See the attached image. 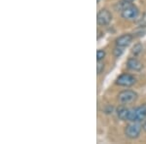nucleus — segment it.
I'll use <instances>...</instances> for the list:
<instances>
[{"label":"nucleus","instance_id":"4","mask_svg":"<svg viewBox=\"0 0 146 144\" xmlns=\"http://www.w3.org/2000/svg\"><path fill=\"white\" fill-rule=\"evenodd\" d=\"M137 98V94L131 90H125L122 91L118 94V100L122 104H129L133 103V101L136 100Z\"/></svg>","mask_w":146,"mask_h":144},{"label":"nucleus","instance_id":"14","mask_svg":"<svg viewBox=\"0 0 146 144\" xmlns=\"http://www.w3.org/2000/svg\"><path fill=\"white\" fill-rule=\"evenodd\" d=\"M105 58V52L103 50H98L96 52V58L98 60H102Z\"/></svg>","mask_w":146,"mask_h":144},{"label":"nucleus","instance_id":"16","mask_svg":"<svg viewBox=\"0 0 146 144\" xmlns=\"http://www.w3.org/2000/svg\"><path fill=\"white\" fill-rule=\"evenodd\" d=\"M143 129H144L145 131H146V123H145V124H144V126H143Z\"/></svg>","mask_w":146,"mask_h":144},{"label":"nucleus","instance_id":"7","mask_svg":"<svg viewBox=\"0 0 146 144\" xmlns=\"http://www.w3.org/2000/svg\"><path fill=\"white\" fill-rule=\"evenodd\" d=\"M133 39V36L131 34H129V33L128 34H124V35L119 36L118 38L116 39L115 44H116V46H118V47L126 48V47H128L129 45L131 43Z\"/></svg>","mask_w":146,"mask_h":144},{"label":"nucleus","instance_id":"15","mask_svg":"<svg viewBox=\"0 0 146 144\" xmlns=\"http://www.w3.org/2000/svg\"><path fill=\"white\" fill-rule=\"evenodd\" d=\"M123 1H125V2H131H131H133L135 0H123Z\"/></svg>","mask_w":146,"mask_h":144},{"label":"nucleus","instance_id":"1","mask_svg":"<svg viewBox=\"0 0 146 144\" xmlns=\"http://www.w3.org/2000/svg\"><path fill=\"white\" fill-rule=\"evenodd\" d=\"M119 7L120 11H121V16L125 20L133 21L138 17L139 11H138L137 7L131 4V2H120Z\"/></svg>","mask_w":146,"mask_h":144},{"label":"nucleus","instance_id":"10","mask_svg":"<svg viewBox=\"0 0 146 144\" xmlns=\"http://www.w3.org/2000/svg\"><path fill=\"white\" fill-rule=\"evenodd\" d=\"M136 25L141 28L146 27V13L143 14V15L140 17V19H138L137 22H136Z\"/></svg>","mask_w":146,"mask_h":144},{"label":"nucleus","instance_id":"9","mask_svg":"<svg viewBox=\"0 0 146 144\" xmlns=\"http://www.w3.org/2000/svg\"><path fill=\"white\" fill-rule=\"evenodd\" d=\"M129 113H131V109L124 106H121L117 109V116L119 119L123 120V121H129Z\"/></svg>","mask_w":146,"mask_h":144},{"label":"nucleus","instance_id":"11","mask_svg":"<svg viewBox=\"0 0 146 144\" xmlns=\"http://www.w3.org/2000/svg\"><path fill=\"white\" fill-rule=\"evenodd\" d=\"M142 45L141 44H135V46H133V50H131V53H133V55L136 56H138L139 54L142 52Z\"/></svg>","mask_w":146,"mask_h":144},{"label":"nucleus","instance_id":"12","mask_svg":"<svg viewBox=\"0 0 146 144\" xmlns=\"http://www.w3.org/2000/svg\"><path fill=\"white\" fill-rule=\"evenodd\" d=\"M123 52H124V48H122V47L116 46V47H115L114 50H113V54H114V56H116V58H119V56H122Z\"/></svg>","mask_w":146,"mask_h":144},{"label":"nucleus","instance_id":"17","mask_svg":"<svg viewBox=\"0 0 146 144\" xmlns=\"http://www.w3.org/2000/svg\"><path fill=\"white\" fill-rule=\"evenodd\" d=\"M98 1H100V0H98Z\"/></svg>","mask_w":146,"mask_h":144},{"label":"nucleus","instance_id":"2","mask_svg":"<svg viewBox=\"0 0 146 144\" xmlns=\"http://www.w3.org/2000/svg\"><path fill=\"white\" fill-rule=\"evenodd\" d=\"M145 119H146V103L138 106V107L131 109V113H129V122L140 123L144 121Z\"/></svg>","mask_w":146,"mask_h":144},{"label":"nucleus","instance_id":"6","mask_svg":"<svg viewBox=\"0 0 146 144\" xmlns=\"http://www.w3.org/2000/svg\"><path fill=\"white\" fill-rule=\"evenodd\" d=\"M112 20V14L106 9H102L98 13V17H96V22L100 25H109Z\"/></svg>","mask_w":146,"mask_h":144},{"label":"nucleus","instance_id":"13","mask_svg":"<svg viewBox=\"0 0 146 144\" xmlns=\"http://www.w3.org/2000/svg\"><path fill=\"white\" fill-rule=\"evenodd\" d=\"M96 70H98V74H101L104 70V63L101 60H98V65H96Z\"/></svg>","mask_w":146,"mask_h":144},{"label":"nucleus","instance_id":"8","mask_svg":"<svg viewBox=\"0 0 146 144\" xmlns=\"http://www.w3.org/2000/svg\"><path fill=\"white\" fill-rule=\"evenodd\" d=\"M127 66H128L129 69L133 70V71H140V70L142 69L143 65L137 58H131L127 61Z\"/></svg>","mask_w":146,"mask_h":144},{"label":"nucleus","instance_id":"3","mask_svg":"<svg viewBox=\"0 0 146 144\" xmlns=\"http://www.w3.org/2000/svg\"><path fill=\"white\" fill-rule=\"evenodd\" d=\"M142 127L139 125V123L131 122L128 126L125 127V135L129 139H135L139 136Z\"/></svg>","mask_w":146,"mask_h":144},{"label":"nucleus","instance_id":"5","mask_svg":"<svg viewBox=\"0 0 146 144\" xmlns=\"http://www.w3.org/2000/svg\"><path fill=\"white\" fill-rule=\"evenodd\" d=\"M136 82V79L133 75L128 74V73H123L117 78L116 84L121 87H131L135 85Z\"/></svg>","mask_w":146,"mask_h":144}]
</instances>
